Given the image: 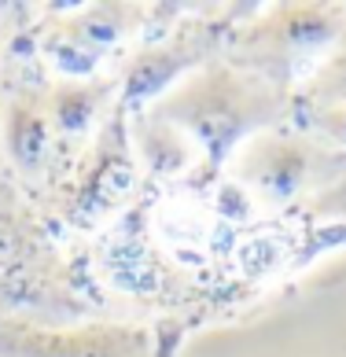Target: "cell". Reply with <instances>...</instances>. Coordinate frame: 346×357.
Returning <instances> with one entry per match:
<instances>
[{"label": "cell", "mask_w": 346, "mask_h": 357, "mask_svg": "<svg viewBox=\"0 0 346 357\" xmlns=\"http://www.w3.org/2000/svg\"><path fill=\"white\" fill-rule=\"evenodd\" d=\"M280 114V96L247 74L210 67L188 74L151 107V118L173 126L203 151L210 174L225 166L243 140H255Z\"/></svg>", "instance_id": "1"}, {"label": "cell", "mask_w": 346, "mask_h": 357, "mask_svg": "<svg viewBox=\"0 0 346 357\" xmlns=\"http://www.w3.org/2000/svg\"><path fill=\"white\" fill-rule=\"evenodd\" d=\"M52 137H56V126H52L48 100H41L37 92H19L4 118V144L15 166L37 169L48 158Z\"/></svg>", "instance_id": "5"}, {"label": "cell", "mask_w": 346, "mask_h": 357, "mask_svg": "<svg viewBox=\"0 0 346 357\" xmlns=\"http://www.w3.org/2000/svg\"><path fill=\"white\" fill-rule=\"evenodd\" d=\"M313 151L295 137L265 133L247 144V151L239 155L236 174L250 192L265 203H287L306 181H310Z\"/></svg>", "instance_id": "3"}, {"label": "cell", "mask_w": 346, "mask_h": 357, "mask_svg": "<svg viewBox=\"0 0 346 357\" xmlns=\"http://www.w3.org/2000/svg\"><path fill=\"white\" fill-rule=\"evenodd\" d=\"M111 85H59L48 100V111H52V126L59 133L74 137V133H85L96 118L103 96H107Z\"/></svg>", "instance_id": "8"}, {"label": "cell", "mask_w": 346, "mask_h": 357, "mask_svg": "<svg viewBox=\"0 0 346 357\" xmlns=\"http://www.w3.org/2000/svg\"><path fill=\"white\" fill-rule=\"evenodd\" d=\"M321 122H324V129H328L331 137L346 144V103H336V107H328V111L321 114Z\"/></svg>", "instance_id": "9"}, {"label": "cell", "mask_w": 346, "mask_h": 357, "mask_svg": "<svg viewBox=\"0 0 346 357\" xmlns=\"http://www.w3.org/2000/svg\"><path fill=\"white\" fill-rule=\"evenodd\" d=\"M199 59V52L188 48V41H173L166 48H151L148 56H140L137 63L129 67V77H126V100L140 103L163 92L170 82H177L181 74H188V67Z\"/></svg>", "instance_id": "7"}, {"label": "cell", "mask_w": 346, "mask_h": 357, "mask_svg": "<svg viewBox=\"0 0 346 357\" xmlns=\"http://www.w3.org/2000/svg\"><path fill=\"white\" fill-rule=\"evenodd\" d=\"M129 26H133L129 8H111V4L89 8V11H82V15H74L66 22L59 37H52L48 56L63 74L89 77L92 67L100 63V56L129 30Z\"/></svg>", "instance_id": "4"}, {"label": "cell", "mask_w": 346, "mask_h": 357, "mask_svg": "<svg viewBox=\"0 0 346 357\" xmlns=\"http://www.w3.org/2000/svg\"><path fill=\"white\" fill-rule=\"evenodd\" d=\"M339 11L331 8H317V4H295V8H280L265 26L273 52L280 56H302V52H317L324 48L331 37L339 33Z\"/></svg>", "instance_id": "6"}, {"label": "cell", "mask_w": 346, "mask_h": 357, "mask_svg": "<svg viewBox=\"0 0 346 357\" xmlns=\"http://www.w3.org/2000/svg\"><path fill=\"white\" fill-rule=\"evenodd\" d=\"M0 357H148V335L137 328H41L4 324Z\"/></svg>", "instance_id": "2"}]
</instances>
